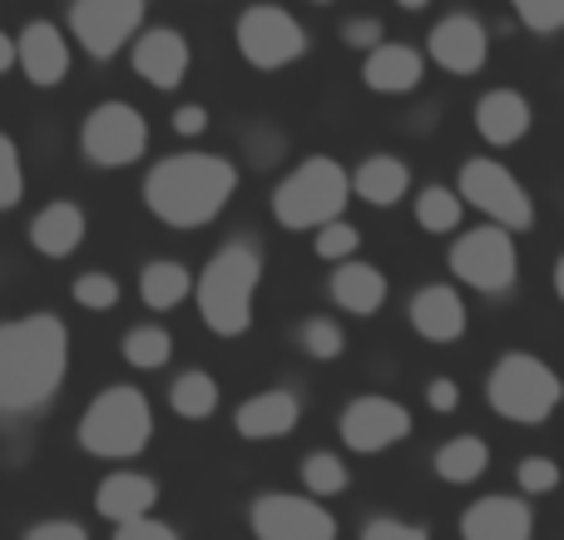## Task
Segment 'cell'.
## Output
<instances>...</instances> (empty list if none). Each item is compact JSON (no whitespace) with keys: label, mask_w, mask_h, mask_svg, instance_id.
<instances>
[{"label":"cell","mask_w":564,"mask_h":540,"mask_svg":"<svg viewBox=\"0 0 564 540\" xmlns=\"http://www.w3.org/2000/svg\"><path fill=\"white\" fill-rule=\"evenodd\" d=\"M426 60H436L446 75H480L490 60V30L476 15L456 10V15H441L426 35Z\"/></svg>","instance_id":"cell-14"},{"label":"cell","mask_w":564,"mask_h":540,"mask_svg":"<svg viewBox=\"0 0 564 540\" xmlns=\"http://www.w3.org/2000/svg\"><path fill=\"white\" fill-rule=\"evenodd\" d=\"M115 540H178V531L169 521H154V516H139V521H119Z\"/></svg>","instance_id":"cell-41"},{"label":"cell","mask_w":564,"mask_h":540,"mask_svg":"<svg viewBox=\"0 0 564 540\" xmlns=\"http://www.w3.org/2000/svg\"><path fill=\"white\" fill-rule=\"evenodd\" d=\"M486 402H490V412L506 417V422L540 426L564 402V382L535 353H506L496 367H490Z\"/></svg>","instance_id":"cell-6"},{"label":"cell","mask_w":564,"mask_h":540,"mask_svg":"<svg viewBox=\"0 0 564 540\" xmlns=\"http://www.w3.org/2000/svg\"><path fill=\"white\" fill-rule=\"evenodd\" d=\"M6 69H15V40L0 30V75H6Z\"/></svg>","instance_id":"cell-45"},{"label":"cell","mask_w":564,"mask_h":540,"mask_svg":"<svg viewBox=\"0 0 564 540\" xmlns=\"http://www.w3.org/2000/svg\"><path fill=\"white\" fill-rule=\"evenodd\" d=\"M406 188H411V164L397 154H371L351 169V194H357L361 204L391 208L406 198Z\"/></svg>","instance_id":"cell-25"},{"label":"cell","mask_w":564,"mask_h":540,"mask_svg":"<svg viewBox=\"0 0 564 540\" xmlns=\"http://www.w3.org/2000/svg\"><path fill=\"white\" fill-rule=\"evenodd\" d=\"M530 125H535V109H530V99L520 95V89L500 85V89H490V95H480L476 129H480L486 144H496V149L520 144V139L530 134Z\"/></svg>","instance_id":"cell-20"},{"label":"cell","mask_w":564,"mask_h":540,"mask_svg":"<svg viewBox=\"0 0 564 540\" xmlns=\"http://www.w3.org/2000/svg\"><path fill=\"white\" fill-rule=\"evenodd\" d=\"M451 273L460 278L466 288H476V293H510L516 288V234L500 224H480L470 228V234L456 238V248H451Z\"/></svg>","instance_id":"cell-9"},{"label":"cell","mask_w":564,"mask_h":540,"mask_svg":"<svg viewBox=\"0 0 564 540\" xmlns=\"http://www.w3.org/2000/svg\"><path fill=\"white\" fill-rule=\"evenodd\" d=\"M341 446L357 456H381L387 446L406 442L411 436V412L401 402H391V397H351L347 407H341Z\"/></svg>","instance_id":"cell-13"},{"label":"cell","mask_w":564,"mask_h":540,"mask_svg":"<svg viewBox=\"0 0 564 540\" xmlns=\"http://www.w3.org/2000/svg\"><path fill=\"white\" fill-rule=\"evenodd\" d=\"M460 218H466V198H460V188H421L416 194V224L426 228V234H456Z\"/></svg>","instance_id":"cell-29"},{"label":"cell","mask_w":564,"mask_h":540,"mask_svg":"<svg viewBox=\"0 0 564 540\" xmlns=\"http://www.w3.org/2000/svg\"><path fill=\"white\" fill-rule=\"evenodd\" d=\"M381 40H387V25H381L377 15H351L347 25H341V45L357 50V55H367V50H377Z\"/></svg>","instance_id":"cell-38"},{"label":"cell","mask_w":564,"mask_h":540,"mask_svg":"<svg viewBox=\"0 0 564 540\" xmlns=\"http://www.w3.org/2000/svg\"><path fill=\"white\" fill-rule=\"evenodd\" d=\"M204 129H208V109L204 105H178L174 109V134L194 139V134H204Z\"/></svg>","instance_id":"cell-44"},{"label":"cell","mask_w":564,"mask_h":540,"mask_svg":"<svg viewBox=\"0 0 564 540\" xmlns=\"http://www.w3.org/2000/svg\"><path fill=\"white\" fill-rule=\"evenodd\" d=\"M194 293V273H188L184 263H144V273H139V298H144V307H154V313H169V307H178L184 298Z\"/></svg>","instance_id":"cell-27"},{"label":"cell","mask_w":564,"mask_h":540,"mask_svg":"<svg viewBox=\"0 0 564 540\" xmlns=\"http://www.w3.org/2000/svg\"><path fill=\"white\" fill-rule=\"evenodd\" d=\"M25 198V164H20V149L10 134H0V214Z\"/></svg>","instance_id":"cell-34"},{"label":"cell","mask_w":564,"mask_h":540,"mask_svg":"<svg viewBox=\"0 0 564 540\" xmlns=\"http://www.w3.org/2000/svg\"><path fill=\"white\" fill-rule=\"evenodd\" d=\"M456 188L470 208H480V214L490 218V224L510 228V234H530V228H535V198L525 194V184H520L500 159H480V154L466 159L456 174Z\"/></svg>","instance_id":"cell-7"},{"label":"cell","mask_w":564,"mask_h":540,"mask_svg":"<svg viewBox=\"0 0 564 540\" xmlns=\"http://www.w3.org/2000/svg\"><path fill=\"white\" fill-rule=\"evenodd\" d=\"M317 234V244H312V253L322 258V263H341V258H351L361 248V234L347 224V218H332V224L312 228Z\"/></svg>","instance_id":"cell-33"},{"label":"cell","mask_w":564,"mask_h":540,"mask_svg":"<svg viewBox=\"0 0 564 540\" xmlns=\"http://www.w3.org/2000/svg\"><path fill=\"white\" fill-rule=\"evenodd\" d=\"M307 6H332V0H307Z\"/></svg>","instance_id":"cell-48"},{"label":"cell","mask_w":564,"mask_h":540,"mask_svg":"<svg viewBox=\"0 0 564 540\" xmlns=\"http://www.w3.org/2000/svg\"><path fill=\"white\" fill-rule=\"evenodd\" d=\"M149 0H69V40L89 60H115L144 30Z\"/></svg>","instance_id":"cell-11"},{"label":"cell","mask_w":564,"mask_h":540,"mask_svg":"<svg viewBox=\"0 0 564 540\" xmlns=\"http://www.w3.org/2000/svg\"><path fill=\"white\" fill-rule=\"evenodd\" d=\"M238 188V169L224 154L184 149L159 159L144 174V208L169 228H204L228 208Z\"/></svg>","instance_id":"cell-2"},{"label":"cell","mask_w":564,"mask_h":540,"mask_svg":"<svg viewBox=\"0 0 564 540\" xmlns=\"http://www.w3.org/2000/svg\"><path fill=\"white\" fill-rule=\"evenodd\" d=\"M327 293L337 298L341 313L371 317V313H381V303H387V273L371 268V263H361V258H341V263L332 268Z\"/></svg>","instance_id":"cell-24"},{"label":"cell","mask_w":564,"mask_h":540,"mask_svg":"<svg viewBox=\"0 0 564 540\" xmlns=\"http://www.w3.org/2000/svg\"><path fill=\"white\" fill-rule=\"evenodd\" d=\"M174 357V337L154 323H139L124 333V363L139 367V372H159V367Z\"/></svg>","instance_id":"cell-30"},{"label":"cell","mask_w":564,"mask_h":540,"mask_svg":"<svg viewBox=\"0 0 564 540\" xmlns=\"http://www.w3.org/2000/svg\"><path fill=\"white\" fill-rule=\"evenodd\" d=\"M421 75H426V55L416 45H401V40H381L361 60V85L377 89V95H411Z\"/></svg>","instance_id":"cell-18"},{"label":"cell","mask_w":564,"mask_h":540,"mask_svg":"<svg viewBox=\"0 0 564 540\" xmlns=\"http://www.w3.org/2000/svg\"><path fill=\"white\" fill-rule=\"evenodd\" d=\"M85 208L69 204V198H55V204H45L35 218H30V248H35L40 258H69L79 244H85Z\"/></svg>","instance_id":"cell-22"},{"label":"cell","mask_w":564,"mask_h":540,"mask_svg":"<svg viewBox=\"0 0 564 540\" xmlns=\"http://www.w3.org/2000/svg\"><path fill=\"white\" fill-rule=\"evenodd\" d=\"M431 466H436L441 482L470 486L490 472V446H486V436H451V442H441V452Z\"/></svg>","instance_id":"cell-26"},{"label":"cell","mask_w":564,"mask_h":540,"mask_svg":"<svg viewBox=\"0 0 564 540\" xmlns=\"http://www.w3.org/2000/svg\"><path fill=\"white\" fill-rule=\"evenodd\" d=\"M243 144H248V154H253V164L268 169L273 159H282V149H288V134H278L273 125H258L253 134H243Z\"/></svg>","instance_id":"cell-39"},{"label":"cell","mask_w":564,"mask_h":540,"mask_svg":"<svg viewBox=\"0 0 564 540\" xmlns=\"http://www.w3.org/2000/svg\"><path fill=\"white\" fill-rule=\"evenodd\" d=\"M69 367V333L55 313L0 323V422H25L55 402Z\"/></svg>","instance_id":"cell-1"},{"label":"cell","mask_w":564,"mask_h":540,"mask_svg":"<svg viewBox=\"0 0 564 540\" xmlns=\"http://www.w3.org/2000/svg\"><path fill=\"white\" fill-rule=\"evenodd\" d=\"M460 540H535V511L520 496H480L460 516Z\"/></svg>","instance_id":"cell-17"},{"label":"cell","mask_w":564,"mask_h":540,"mask_svg":"<svg viewBox=\"0 0 564 540\" xmlns=\"http://www.w3.org/2000/svg\"><path fill=\"white\" fill-rule=\"evenodd\" d=\"M516 486L525 496H550L560 492V466L550 462V456H525V462L516 466Z\"/></svg>","instance_id":"cell-37"},{"label":"cell","mask_w":564,"mask_h":540,"mask_svg":"<svg viewBox=\"0 0 564 540\" xmlns=\"http://www.w3.org/2000/svg\"><path fill=\"white\" fill-rule=\"evenodd\" d=\"M263 283V258H258L253 238H234L204 263L194 283L198 313H204L208 333L218 337H243L253 327V298Z\"/></svg>","instance_id":"cell-3"},{"label":"cell","mask_w":564,"mask_h":540,"mask_svg":"<svg viewBox=\"0 0 564 540\" xmlns=\"http://www.w3.org/2000/svg\"><path fill=\"white\" fill-rule=\"evenodd\" d=\"M154 506H159V486H154V476H144V472H115V476H105L95 492V511L105 516L109 526L154 516Z\"/></svg>","instance_id":"cell-23"},{"label":"cell","mask_w":564,"mask_h":540,"mask_svg":"<svg viewBox=\"0 0 564 540\" xmlns=\"http://www.w3.org/2000/svg\"><path fill=\"white\" fill-rule=\"evenodd\" d=\"M129 65H134V75L144 79V85L154 89H178L188 79V65H194V50H188V40L178 35L174 25H149L134 35V50H129Z\"/></svg>","instance_id":"cell-15"},{"label":"cell","mask_w":564,"mask_h":540,"mask_svg":"<svg viewBox=\"0 0 564 540\" xmlns=\"http://www.w3.org/2000/svg\"><path fill=\"white\" fill-rule=\"evenodd\" d=\"M347 198H351V169H341L327 154H312L273 188V218L292 234H307V228L341 218Z\"/></svg>","instance_id":"cell-4"},{"label":"cell","mask_w":564,"mask_h":540,"mask_svg":"<svg viewBox=\"0 0 564 540\" xmlns=\"http://www.w3.org/2000/svg\"><path fill=\"white\" fill-rule=\"evenodd\" d=\"M238 55L248 60L253 69H288L307 55V30H302L297 15H288L282 6H248L238 15Z\"/></svg>","instance_id":"cell-10"},{"label":"cell","mask_w":564,"mask_h":540,"mask_svg":"<svg viewBox=\"0 0 564 540\" xmlns=\"http://www.w3.org/2000/svg\"><path fill=\"white\" fill-rule=\"evenodd\" d=\"M347 486H351V476H347V462H341L337 452H312L307 462H302V492L317 496V501L341 496Z\"/></svg>","instance_id":"cell-31"},{"label":"cell","mask_w":564,"mask_h":540,"mask_svg":"<svg viewBox=\"0 0 564 540\" xmlns=\"http://www.w3.org/2000/svg\"><path fill=\"white\" fill-rule=\"evenodd\" d=\"M149 149V119L124 99H105L79 125V154L99 169H129Z\"/></svg>","instance_id":"cell-8"},{"label":"cell","mask_w":564,"mask_h":540,"mask_svg":"<svg viewBox=\"0 0 564 540\" xmlns=\"http://www.w3.org/2000/svg\"><path fill=\"white\" fill-rule=\"evenodd\" d=\"M297 422H302V402H297V392H288V387L248 397L234 417L238 436H248V442H278V436L297 432Z\"/></svg>","instance_id":"cell-21"},{"label":"cell","mask_w":564,"mask_h":540,"mask_svg":"<svg viewBox=\"0 0 564 540\" xmlns=\"http://www.w3.org/2000/svg\"><path fill=\"white\" fill-rule=\"evenodd\" d=\"M169 407H174L184 422H208L218 412V382L208 372H178L174 387H169Z\"/></svg>","instance_id":"cell-28"},{"label":"cell","mask_w":564,"mask_h":540,"mask_svg":"<svg viewBox=\"0 0 564 540\" xmlns=\"http://www.w3.org/2000/svg\"><path fill=\"white\" fill-rule=\"evenodd\" d=\"M510 10L535 35H560L564 30V0H510Z\"/></svg>","instance_id":"cell-35"},{"label":"cell","mask_w":564,"mask_h":540,"mask_svg":"<svg viewBox=\"0 0 564 540\" xmlns=\"http://www.w3.org/2000/svg\"><path fill=\"white\" fill-rule=\"evenodd\" d=\"M426 402H431V412H441V417H451L460 407V387L451 382V377H436V382L426 387Z\"/></svg>","instance_id":"cell-42"},{"label":"cell","mask_w":564,"mask_h":540,"mask_svg":"<svg viewBox=\"0 0 564 540\" xmlns=\"http://www.w3.org/2000/svg\"><path fill=\"white\" fill-rule=\"evenodd\" d=\"M411 327H416L426 343H441V347L460 343V337H466V298L446 283L416 288V298H411Z\"/></svg>","instance_id":"cell-19"},{"label":"cell","mask_w":564,"mask_h":540,"mask_svg":"<svg viewBox=\"0 0 564 540\" xmlns=\"http://www.w3.org/2000/svg\"><path fill=\"white\" fill-rule=\"evenodd\" d=\"M154 436V412L139 387H105L79 417V446L99 462H129Z\"/></svg>","instance_id":"cell-5"},{"label":"cell","mask_w":564,"mask_h":540,"mask_svg":"<svg viewBox=\"0 0 564 540\" xmlns=\"http://www.w3.org/2000/svg\"><path fill=\"white\" fill-rule=\"evenodd\" d=\"M397 6H401V10H426L431 0H397Z\"/></svg>","instance_id":"cell-47"},{"label":"cell","mask_w":564,"mask_h":540,"mask_svg":"<svg viewBox=\"0 0 564 540\" xmlns=\"http://www.w3.org/2000/svg\"><path fill=\"white\" fill-rule=\"evenodd\" d=\"M25 540H89V531L75 521H40L25 531Z\"/></svg>","instance_id":"cell-43"},{"label":"cell","mask_w":564,"mask_h":540,"mask_svg":"<svg viewBox=\"0 0 564 540\" xmlns=\"http://www.w3.org/2000/svg\"><path fill=\"white\" fill-rule=\"evenodd\" d=\"M75 303L89 313H109L119 303V283L109 273H79L75 278Z\"/></svg>","instance_id":"cell-36"},{"label":"cell","mask_w":564,"mask_h":540,"mask_svg":"<svg viewBox=\"0 0 564 540\" xmlns=\"http://www.w3.org/2000/svg\"><path fill=\"white\" fill-rule=\"evenodd\" d=\"M69 35L50 20H30L25 30L15 35V65L25 69V79L35 89H55L59 79L69 75Z\"/></svg>","instance_id":"cell-16"},{"label":"cell","mask_w":564,"mask_h":540,"mask_svg":"<svg viewBox=\"0 0 564 540\" xmlns=\"http://www.w3.org/2000/svg\"><path fill=\"white\" fill-rule=\"evenodd\" d=\"M297 347L312 363H332V357L347 353V333H341L332 317H307V323L297 327Z\"/></svg>","instance_id":"cell-32"},{"label":"cell","mask_w":564,"mask_h":540,"mask_svg":"<svg viewBox=\"0 0 564 540\" xmlns=\"http://www.w3.org/2000/svg\"><path fill=\"white\" fill-rule=\"evenodd\" d=\"M555 293H560V303H564V258L555 263Z\"/></svg>","instance_id":"cell-46"},{"label":"cell","mask_w":564,"mask_h":540,"mask_svg":"<svg viewBox=\"0 0 564 540\" xmlns=\"http://www.w3.org/2000/svg\"><path fill=\"white\" fill-rule=\"evenodd\" d=\"M361 540H431L421 526H406L397 521V516H371L367 526H361Z\"/></svg>","instance_id":"cell-40"},{"label":"cell","mask_w":564,"mask_h":540,"mask_svg":"<svg viewBox=\"0 0 564 540\" xmlns=\"http://www.w3.org/2000/svg\"><path fill=\"white\" fill-rule=\"evenodd\" d=\"M248 526L258 540H337V521L317 496L263 492L248 506Z\"/></svg>","instance_id":"cell-12"}]
</instances>
